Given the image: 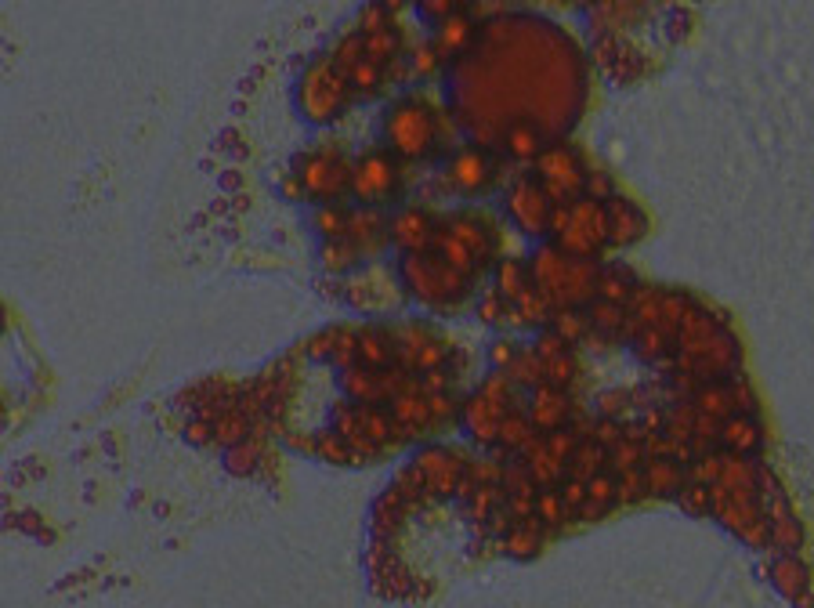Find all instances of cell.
<instances>
[{"instance_id":"5","label":"cell","mask_w":814,"mask_h":608,"mask_svg":"<svg viewBox=\"0 0 814 608\" xmlns=\"http://www.w3.org/2000/svg\"><path fill=\"white\" fill-rule=\"evenodd\" d=\"M435 232H438V221L431 218V210L424 207H406L391 218V243L402 247L406 254H424V250H431Z\"/></svg>"},{"instance_id":"3","label":"cell","mask_w":814,"mask_h":608,"mask_svg":"<svg viewBox=\"0 0 814 608\" xmlns=\"http://www.w3.org/2000/svg\"><path fill=\"white\" fill-rule=\"evenodd\" d=\"M384 127H388V142L395 145L398 156H409V160L424 156L431 138H435V124H431V116L424 113V102H420V98L398 102L388 113V124Z\"/></svg>"},{"instance_id":"7","label":"cell","mask_w":814,"mask_h":608,"mask_svg":"<svg viewBox=\"0 0 814 608\" xmlns=\"http://www.w3.org/2000/svg\"><path fill=\"white\" fill-rule=\"evenodd\" d=\"M760 424L753 413H735L720 424V449L735 456H753L760 449Z\"/></svg>"},{"instance_id":"4","label":"cell","mask_w":814,"mask_h":608,"mask_svg":"<svg viewBox=\"0 0 814 608\" xmlns=\"http://www.w3.org/2000/svg\"><path fill=\"white\" fill-rule=\"evenodd\" d=\"M348 239L362 250V257H377L391 243V218L380 207H351L348 218Z\"/></svg>"},{"instance_id":"8","label":"cell","mask_w":814,"mask_h":608,"mask_svg":"<svg viewBox=\"0 0 814 608\" xmlns=\"http://www.w3.org/2000/svg\"><path fill=\"white\" fill-rule=\"evenodd\" d=\"M341 388L355 406H388L384 402V384H380V370H366V366H351L341 373Z\"/></svg>"},{"instance_id":"1","label":"cell","mask_w":814,"mask_h":608,"mask_svg":"<svg viewBox=\"0 0 814 608\" xmlns=\"http://www.w3.org/2000/svg\"><path fill=\"white\" fill-rule=\"evenodd\" d=\"M294 174L301 178L308 200L341 203L344 192H351V160L337 145H319L297 160Z\"/></svg>"},{"instance_id":"12","label":"cell","mask_w":814,"mask_h":608,"mask_svg":"<svg viewBox=\"0 0 814 608\" xmlns=\"http://www.w3.org/2000/svg\"><path fill=\"white\" fill-rule=\"evenodd\" d=\"M319 261H322V272H330V276L344 279L355 265H362L366 257H362V250L351 243V239H333V243H322L319 250Z\"/></svg>"},{"instance_id":"15","label":"cell","mask_w":814,"mask_h":608,"mask_svg":"<svg viewBox=\"0 0 814 608\" xmlns=\"http://www.w3.org/2000/svg\"><path fill=\"white\" fill-rule=\"evenodd\" d=\"M348 218H351V207H344V203H319V207L312 210V228L322 236V243L348 239Z\"/></svg>"},{"instance_id":"14","label":"cell","mask_w":814,"mask_h":608,"mask_svg":"<svg viewBox=\"0 0 814 608\" xmlns=\"http://www.w3.org/2000/svg\"><path fill=\"white\" fill-rule=\"evenodd\" d=\"M388 80H391V66H380V62L366 58V62H359V66H355V73L348 76L351 98H373V95H380V91L388 87Z\"/></svg>"},{"instance_id":"17","label":"cell","mask_w":814,"mask_h":608,"mask_svg":"<svg viewBox=\"0 0 814 608\" xmlns=\"http://www.w3.org/2000/svg\"><path fill=\"white\" fill-rule=\"evenodd\" d=\"M536 518H540L547 529H561V525L568 522V507L558 489H540V496H536Z\"/></svg>"},{"instance_id":"19","label":"cell","mask_w":814,"mask_h":608,"mask_svg":"<svg viewBox=\"0 0 814 608\" xmlns=\"http://www.w3.org/2000/svg\"><path fill=\"white\" fill-rule=\"evenodd\" d=\"M507 145H511V152L518 156V160H532V156H540V138H536V131L525 124H514L511 134H507Z\"/></svg>"},{"instance_id":"9","label":"cell","mask_w":814,"mask_h":608,"mask_svg":"<svg viewBox=\"0 0 814 608\" xmlns=\"http://www.w3.org/2000/svg\"><path fill=\"white\" fill-rule=\"evenodd\" d=\"M644 482H648V496H673L688 485V471L677 460H644Z\"/></svg>"},{"instance_id":"13","label":"cell","mask_w":814,"mask_h":608,"mask_svg":"<svg viewBox=\"0 0 814 608\" xmlns=\"http://www.w3.org/2000/svg\"><path fill=\"white\" fill-rule=\"evenodd\" d=\"M265 438L268 435H250L247 442L225 449V464L232 475H257V467H265Z\"/></svg>"},{"instance_id":"18","label":"cell","mask_w":814,"mask_h":608,"mask_svg":"<svg viewBox=\"0 0 814 608\" xmlns=\"http://www.w3.org/2000/svg\"><path fill=\"white\" fill-rule=\"evenodd\" d=\"M677 504H681L688 514H695V518H702V514H713V485L688 482L681 493H677Z\"/></svg>"},{"instance_id":"2","label":"cell","mask_w":814,"mask_h":608,"mask_svg":"<svg viewBox=\"0 0 814 608\" xmlns=\"http://www.w3.org/2000/svg\"><path fill=\"white\" fill-rule=\"evenodd\" d=\"M402 185L398 178V163L391 160V152L384 149H366L351 160V196L366 207H377Z\"/></svg>"},{"instance_id":"20","label":"cell","mask_w":814,"mask_h":608,"mask_svg":"<svg viewBox=\"0 0 814 608\" xmlns=\"http://www.w3.org/2000/svg\"><path fill=\"white\" fill-rule=\"evenodd\" d=\"M279 189H283L286 200H308V192H304L297 174H283V178H279Z\"/></svg>"},{"instance_id":"16","label":"cell","mask_w":814,"mask_h":608,"mask_svg":"<svg viewBox=\"0 0 814 608\" xmlns=\"http://www.w3.org/2000/svg\"><path fill=\"white\" fill-rule=\"evenodd\" d=\"M319 460H326V464H337V467H344V464H359V456H355V449H351V442L344 435H337V431H322L319 435Z\"/></svg>"},{"instance_id":"10","label":"cell","mask_w":814,"mask_h":608,"mask_svg":"<svg viewBox=\"0 0 814 608\" xmlns=\"http://www.w3.org/2000/svg\"><path fill=\"white\" fill-rule=\"evenodd\" d=\"M771 583H775L786 598H800L807 587H811V572H807V565L800 558H793V554H782V558L771 565Z\"/></svg>"},{"instance_id":"6","label":"cell","mask_w":814,"mask_h":608,"mask_svg":"<svg viewBox=\"0 0 814 608\" xmlns=\"http://www.w3.org/2000/svg\"><path fill=\"white\" fill-rule=\"evenodd\" d=\"M572 399H568V391L554 388V384H543V388L532 391L529 399V420L532 428L543 431V435H550V431L558 428H568V417H572Z\"/></svg>"},{"instance_id":"11","label":"cell","mask_w":814,"mask_h":608,"mask_svg":"<svg viewBox=\"0 0 814 608\" xmlns=\"http://www.w3.org/2000/svg\"><path fill=\"white\" fill-rule=\"evenodd\" d=\"M326 58H330V66L348 80V76L355 73V66L366 62V37H362L359 29H348V33L337 37V44H333Z\"/></svg>"}]
</instances>
